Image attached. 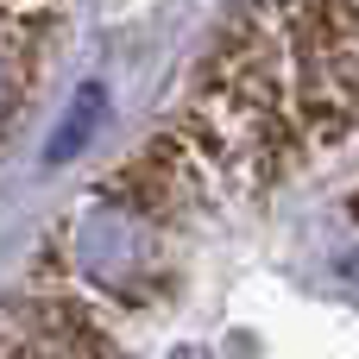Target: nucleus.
<instances>
[{
  "instance_id": "f257e3e1",
  "label": "nucleus",
  "mask_w": 359,
  "mask_h": 359,
  "mask_svg": "<svg viewBox=\"0 0 359 359\" xmlns=\"http://www.w3.org/2000/svg\"><path fill=\"white\" fill-rule=\"evenodd\" d=\"M334 278H341V290H347V297H359V246L341 259V265H334Z\"/></svg>"
}]
</instances>
